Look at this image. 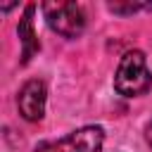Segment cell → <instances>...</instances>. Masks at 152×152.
<instances>
[{
	"label": "cell",
	"mask_w": 152,
	"mask_h": 152,
	"mask_svg": "<svg viewBox=\"0 0 152 152\" xmlns=\"http://www.w3.org/2000/svg\"><path fill=\"white\" fill-rule=\"evenodd\" d=\"M152 88V74L140 50H128L114 74V90L124 97H140Z\"/></svg>",
	"instance_id": "cell-1"
},
{
	"label": "cell",
	"mask_w": 152,
	"mask_h": 152,
	"mask_svg": "<svg viewBox=\"0 0 152 152\" xmlns=\"http://www.w3.org/2000/svg\"><path fill=\"white\" fill-rule=\"evenodd\" d=\"M43 14H45V21L48 26L64 36V38H76L83 33L86 28V14H83V7L76 5V2H45L43 5Z\"/></svg>",
	"instance_id": "cell-2"
},
{
	"label": "cell",
	"mask_w": 152,
	"mask_h": 152,
	"mask_svg": "<svg viewBox=\"0 0 152 152\" xmlns=\"http://www.w3.org/2000/svg\"><path fill=\"white\" fill-rule=\"evenodd\" d=\"M104 142V131L100 126H83L62 140L38 145L36 152H100Z\"/></svg>",
	"instance_id": "cell-3"
},
{
	"label": "cell",
	"mask_w": 152,
	"mask_h": 152,
	"mask_svg": "<svg viewBox=\"0 0 152 152\" xmlns=\"http://www.w3.org/2000/svg\"><path fill=\"white\" fill-rule=\"evenodd\" d=\"M45 97H48V90H45L43 81H38V78L26 81L19 88V95H17L19 114L26 121H40L43 114H45Z\"/></svg>",
	"instance_id": "cell-4"
},
{
	"label": "cell",
	"mask_w": 152,
	"mask_h": 152,
	"mask_svg": "<svg viewBox=\"0 0 152 152\" xmlns=\"http://www.w3.org/2000/svg\"><path fill=\"white\" fill-rule=\"evenodd\" d=\"M33 12H36V5H26L19 24H17V33H19V45H21V64H28L31 57L40 50V43L36 38V31H33Z\"/></svg>",
	"instance_id": "cell-5"
},
{
	"label": "cell",
	"mask_w": 152,
	"mask_h": 152,
	"mask_svg": "<svg viewBox=\"0 0 152 152\" xmlns=\"http://www.w3.org/2000/svg\"><path fill=\"white\" fill-rule=\"evenodd\" d=\"M107 7L114 14H135L140 10H152V2H109Z\"/></svg>",
	"instance_id": "cell-6"
},
{
	"label": "cell",
	"mask_w": 152,
	"mask_h": 152,
	"mask_svg": "<svg viewBox=\"0 0 152 152\" xmlns=\"http://www.w3.org/2000/svg\"><path fill=\"white\" fill-rule=\"evenodd\" d=\"M145 140H147V145L152 147V121L147 124V128H145Z\"/></svg>",
	"instance_id": "cell-7"
}]
</instances>
